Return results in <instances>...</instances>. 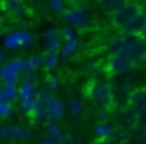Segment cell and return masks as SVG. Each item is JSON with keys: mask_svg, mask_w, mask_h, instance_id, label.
Returning <instances> with one entry per match:
<instances>
[{"mask_svg": "<svg viewBox=\"0 0 146 144\" xmlns=\"http://www.w3.org/2000/svg\"><path fill=\"white\" fill-rule=\"evenodd\" d=\"M78 47H80V42H78V38H72V40H64L62 42V47H59V59H70V57H74L78 53Z\"/></svg>", "mask_w": 146, "mask_h": 144, "instance_id": "cell-15", "label": "cell"}, {"mask_svg": "<svg viewBox=\"0 0 146 144\" xmlns=\"http://www.w3.org/2000/svg\"><path fill=\"white\" fill-rule=\"evenodd\" d=\"M13 115V102H0V119H9Z\"/></svg>", "mask_w": 146, "mask_h": 144, "instance_id": "cell-27", "label": "cell"}, {"mask_svg": "<svg viewBox=\"0 0 146 144\" xmlns=\"http://www.w3.org/2000/svg\"><path fill=\"white\" fill-rule=\"evenodd\" d=\"M0 102H7V98H4V93H2V89H0Z\"/></svg>", "mask_w": 146, "mask_h": 144, "instance_id": "cell-38", "label": "cell"}, {"mask_svg": "<svg viewBox=\"0 0 146 144\" xmlns=\"http://www.w3.org/2000/svg\"><path fill=\"white\" fill-rule=\"evenodd\" d=\"M59 62H62V59H59V53H57V51H44V53H42V68H44L47 72L55 70Z\"/></svg>", "mask_w": 146, "mask_h": 144, "instance_id": "cell-18", "label": "cell"}, {"mask_svg": "<svg viewBox=\"0 0 146 144\" xmlns=\"http://www.w3.org/2000/svg\"><path fill=\"white\" fill-rule=\"evenodd\" d=\"M114 125H117V129L119 131H123V133H127V131H131L138 127V112L133 110L131 106H119V108H114Z\"/></svg>", "mask_w": 146, "mask_h": 144, "instance_id": "cell-5", "label": "cell"}, {"mask_svg": "<svg viewBox=\"0 0 146 144\" xmlns=\"http://www.w3.org/2000/svg\"><path fill=\"white\" fill-rule=\"evenodd\" d=\"M47 110H49V121H59L64 117V112H66V108H64V102L51 93L47 100Z\"/></svg>", "mask_w": 146, "mask_h": 144, "instance_id": "cell-14", "label": "cell"}, {"mask_svg": "<svg viewBox=\"0 0 146 144\" xmlns=\"http://www.w3.org/2000/svg\"><path fill=\"white\" fill-rule=\"evenodd\" d=\"M49 96H51V91H49L47 87L38 85V89H36V104H34V110H32V115H30V119H32L34 123H47V119H49V110H47Z\"/></svg>", "mask_w": 146, "mask_h": 144, "instance_id": "cell-7", "label": "cell"}, {"mask_svg": "<svg viewBox=\"0 0 146 144\" xmlns=\"http://www.w3.org/2000/svg\"><path fill=\"white\" fill-rule=\"evenodd\" d=\"M93 136L100 144L114 142L119 138V129H117V125H112V123H108V121H98L95 127H93Z\"/></svg>", "mask_w": 146, "mask_h": 144, "instance_id": "cell-9", "label": "cell"}, {"mask_svg": "<svg viewBox=\"0 0 146 144\" xmlns=\"http://www.w3.org/2000/svg\"><path fill=\"white\" fill-rule=\"evenodd\" d=\"M21 72H23V57L0 64V83L2 85H19Z\"/></svg>", "mask_w": 146, "mask_h": 144, "instance_id": "cell-6", "label": "cell"}, {"mask_svg": "<svg viewBox=\"0 0 146 144\" xmlns=\"http://www.w3.org/2000/svg\"><path fill=\"white\" fill-rule=\"evenodd\" d=\"M47 136L51 138V140H55L57 144H62L64 138H66V133H64V129L57 125V121H47Z\"/></svg>", "mask_w": 146, "mask_h": 144, "instance_id": "cell-19", "label": "cell"}, {"mask_svg": "<svg viewBox=\"0 0 146 144\" xmlns=\"http://www.w3.org/2000/svg\"><path fill=\"white\" fill-rule=\"evenodd\" d=\"M110 112H112V110H102V108H98V117H100V121H108Z\"/></svg>", "mask_w": 146, "mask_h": 144, "instance_id": "cell-34", "label": "cell"}, {"mask_svg": "<svg viewBox=\"0 0 146 144\" xmlns=\"http://www.w3.org/2000/svg\"><path fill=\"white\" fill-rule=\"evenodd\" d=\"M62 15H64V21H66L68 26H72L74 30H87L89 23H91V17L87 15V11H85L83 7L66 9Z\"/></svg>", "mask_w": 146, "mask_h": 144, "instance_id": "cell-8", "label": "cell"}, {"mask_svg": "<svg viewBox=\"0 0 146 144\" xmlns=\"http://www.w3.org/2000/svg\"><path fill=\"white\" fill-rule=\"evenodd\" d=\"M142 11H144V7L140 2L127 0V2H123L121 7H117L112 13H110V23H112V28H117L119 32H125V28H127Z\"/></svg>", "mask_w": 146, "mask_h": 144, "instance_id": "cell-3", "label": "cell"}, {"mask_svg": "<svg viewBox=\"0 0 146 144\" xmlns=\"http://www.w3.org/2000/svg\"><path fill=\"white\" fill-rule=\"evenodd\" d=\"M68 108H70V112H72L74 117H78V115H83V104H80V100H70V104H68Z\"/></svg>", "mask_w": 146, "mask_h": 144, "instance_id": "cell-30", "label": "cell"}, {"mask_svg": "<svg viewBox=\"0 0 146 144\" xmlns=\"http://www.w3.org/2000/svg\"><path fill=\"white\" fill-rule=\"evenodd\" d=\"M4 62H7V53L0 51V64H4Z\"/></svg>", "mask_w": 146, "mask_h": 144, "instance_id": "cell-37", "label": "cell"}, {"mask_svg": "<svg viewBox=\"0 0 146 144\" xmlns=\"http://www.w3.org/2000/svg\"><path fill=\"white\" fill-rule=\"evenodd\" d=\"M138 127H140V129H144V131H146V110L138 112Z\"/></svg>", "mask_w": 146, "mask_h": 144, "instance_id": "cell-32", "label": "cell"}, {"mask_svg": "<svg viewBox=\"0 0 146 144\" xmlns=\"http://www.w3.org/2000/svg\"><path fill=\"white\" fill-rule=\"evenodd\" d=\"M0 9L15 21H23V15L28 13L23 0H0Z\"/></svg>", "mask_w": 146, "mask_h": 144, "instance_id": "cell-10", "label": "cell"}, {"mask_svg": "<svg viewBox=\"0 0 146 144\" xmlns=\"http://www.w3.org/2000/svg\"><path fill=\"white\" fill-rule=\"evenodd\" d=\"M44 42H47V49H44V51H59V47H62V36H59V34H57V36H53V38H49V40H44Z\"/></svg>", "mask_w": 146, "mask_h": 144, "instance_id": "cell-26", "label": "cell"}, {"mask_svg": "<svg viewBox=\"0 0 146 144\" xmlns=\"http://www.w3.org/2000/svg\"><path fill=\"white\" fill-rule=\"evenodd\" d=\"M108 55L112 53H125V55L133 57L135 62H146V38L140 34H127V32H119L114 36H110V40L106 44Z\"/></svg>", "mask_w": 146, "mask_h": 144, "instance_id": "cell-1", "label": "cell"}, {"mask_svg": "<svg viewBox=\"0 0 146 144\" xmlns=\"http://www.w3.org/2000/svg\"><path fill=\"white\" fill-rule=\"evenodd\" d=\"M127 106H131L135 112L146 110V87H133V91L129 93Z\"/></svg>", "mask_w": 146, "mask_h": 144, "instance_id": "cell-12", "label": "cell"}, {"mask_svg": "<svg viewBox=\"0 0 146 144\" xmlns=\"http://www.w3.org/2000/svg\"><path fill=\"white\" fill-rule=\"evenodd\" d=\"M17 36H19V49H26L34 42V36L28 32V30H17Z\"/></svg>", "mask_w": 146, "mask_h": 144, "instance_id": "cell-22", "label": "cell"}, {"mask_svg": "<svg viewBox=\"0 0 146 144\" xmlns=\"http://www.w3.org/2000/svg\"><path fill=\"white\" fill-rule=\"evenodd\" d=\"M135 68H138V62L133 57L125 55V53H112L104 62L106 76H125V74H131Z\"/></svg>", "mask_w": 146, "mask_h": 144, "instance_id": "cell-4", "label": "cell"}, {"mask_svg": "<svg viewBox=\"0 0 146 144\" xmlns=\"http://www.w3.org/2000/svg\"><path fill=\"white\" fill-rule=\"evenodd\" d=\"M40 144H57V142H55V140H51V138H42V140H40Z\"/></svg>", "mask_w": 146, "mask_h": 144, "instance_id": "cell-36", "label": "cell"}, {"mask_svg": "<svg viewBox=\"0 0 146 144\" xmlns=\"http://www.w3.org/2000/svg\"><path fill=\"white\" fill-rule=\"evenodd\" d=\"M133 91V87H131V83H121V85L117 87H112V100H114V108H119V106H125L129 100V93Z\"/></svg>", "mask_w": 146, "mask_h": 144, "instance_id": "cell-13", "label": "cell"}, {"mask_svg": "<svg viewBox=\"0 0 146 144\" xmlns=\"http://www.w3.org/2000/svg\"><path fill=\"white\" fill-rule=\"evenodd\" d=\"M62 144H76V138H74V136H66Z\"/></svg>", "mask_w": 146, "mask_h": 144, "instance_id": "cell-35", "label": "cell"}, {"mask_svg": "<svg viewBox=\"0 0 146 144\" xmlns=\"http://www.w3.org/2000/svg\"><path fill=\"white\" fill-rule=\"evenodd\" d=\"M19 104H21V110L26 112V117H30V115H32V110H34V104H36V98H28V100H23Z\"/></svg>", "mask_w": 146, "mask_h": 144, "instance_id": "cell-29", "label": "cell"}, {"mask_svg": "<svg viewBox=\"0 0 146 144\" xmlns=\"http://www.w3.org/2000/svg\"><path fill=\"white\" fill-rule=\"evenodd\" d=\"M100 2V7L104 9V11H108V13H112L117 7H121L123 2H127V0H98Z\"/></svg>", "mask_w": 146, "mask_h": 144, "instance_id": "cell-24", "label": "cell"}, {"mask_svg": "<svg viewBox=\"0 0 146 144\" xmlns=\"http://www.w3.org/2000/svg\"><path fill=\"white\" fill-rule=\"evenodd\" d=\"M42 68V55L32 53V55L23 57V72H38Z\"/></svg>", "mask_w": 146, "mask_h": 144, "instance_id": "cell-17", "label": "cell"}, {"mask_svg": "<svg viewBox=\"0 0 146 144\" xmlns=\"http://www.w3.org/2000/svg\"><path fill=\"white\" fill-rule=\"evenodd\" d=\"M142 36H144V38H146V28H144V32H142Z\"/></svg>", "mask_w": 146, "mask_h": 144, "instance_id": "cell-40", "label": "cell"}, {"mask_svg": "<svg viewBox=\"0 0 146 144\" xmlns=\"http://www.w3.org/2000/svg\"><path fill=\"white\" fill-rule=\"evenodd\" d=\"M144 28H146V9H144V11L140 13L135 19H133L131 23H129L127 28H125V32H127V34H140V36H142Z\"/></svg>", "mask_w": 146, "mask_h": 144, "instance_id": "cell-16", "label": "cell"}, {"mask_svg": "<svg viewBox=\"0 0 146 144\" xmlns=\"http://www.w3.org/2000/svg\"><path fill=\"white\" fill-rule=\"evenodd\" d=\"M85 96L91 100L95 108L102 110H114V100H112V85L108 78H89V83L85 85Z\"/></svg>", "mask_w": 146, "mask_h": 144, "instance_id": "cell-2", "label": "cell"}, {"mask_svg": "<svg viewBox=\"0 0 146 144\" xmlns=\"http://www.w3.org/2000/svg\"><path fill=\"white\" fill-rule=\"evenodd\" d=\"M2 28H4V17L0 15V30H2Z\"/></svg>", "mask_w": 146, "mask_h": 144, "instance_id": "cell-39", "label": "cell"}, {"mask_svg": "<svg viewBox=\"0 0 146 144\" xmlns=\"http://www.w3.org/2000/svg\"><path fill=\"white\" fill-rule=\"evenodd\" d=\"M44 87H47L49 91H55V89L59 87V78L53 76V74H47V76H44Z\"/></svg>", "mask_w": 146, "mask_h": 144, "instance_id": "cell-28", "label": "cell"}, {"mask_svg": "<svg viewBox=\"0 0 146 144\" xmlns=\"http://www.w3.org/2000/svg\"><path fill=\"white\" fill-rule=\"evenodd\" d=\"M49 7L53 13H64L66 11V0H49Z\"/></svg>", "mask_w": 146, "mask_h": 144, "instance_id": "cell-31", "label": "cell"}, {"mask_svg": "<svg viewBox=\"0 0 146 144\" xmlns=\"http://www.w3.org/2000/svg\"><path fill=\"white\" fill-rule=\"evenodd\" d=\"M0 138H7V140H30L32 131L26 127L19 125H0Z\"/></svg>", "mask_w": 146, "mask_h": 144, "instance_id": "cell-11", "label": "cell"}, {"mask_svg": "<svg viewBox=\"0 0 146 144\" xmlns=\"http://www.w3.org/2000/svg\"><path fill=\"white\" fill-rule=\"evenodd\" d=\"M100 70H104V64L102 62H89V64H85V68L80 72H83L85 76H91V74L100 72Z\"/></svg>", "mask_w": 146, "mask_h": 144, "instance_id": "cell-23", "label": "cell"}, {"mask_svg": "<svg viewBox=\"0 0 146 144\" xmlns=\"http://www.w3.org/2000/svg\"><path fill=\"white\" fill-rule=\"evenodd\" d=\"M57 34H59V30H53V28H49V30H44V32H42V38H44V40H49V38L57 36Z\"/></svg>", "mask_w": 146, "mask_h": 144, "instance_id": "cell-33", "label": "cell"}, {"mask_svg": "<svg viewBox=\"0 0 146 144\" xmlns=\"http://www.w3.org/2000/svg\"><path fill=\"white\" fill-rule=\"evenodd\" d=\"M59 36H62V40H72V38H78L76 32H74V28L68 26V23H66L62 30H59Z\"/></svg>", "mask_w": 146, "mask_h": 144, "instance_id": "cell-25", "label": "cell"}, {"mask_svg": "<svg viewBox=\"0 0 146 144\" xmlns=\"http://www.w3.org/2000/svg\"><path fill=\"white\" fill-rule=\"evenodd\" d=\"M0 89H2L7 102H15V100H17V96H19V87L17 85H2Z\"/></svg>", "mask_w": 146, "mask_h": 144, "instance_id": "cell-21", "label": "cell"}, {"mask_svg": "<svg viewBox=\"0 0 146 144\" xmlns=\"http://www.w3.org/2000/svg\"><path fill=\"white\" fill-rule=\"evenodd\" d=\"M4 49H19V36H17V30H13V32H9V34H4Z\"/></svg>", "mask_w": 146, "mask_h": 144, "instance_id": "cell-20", "label": "cell"}]
</instances>
